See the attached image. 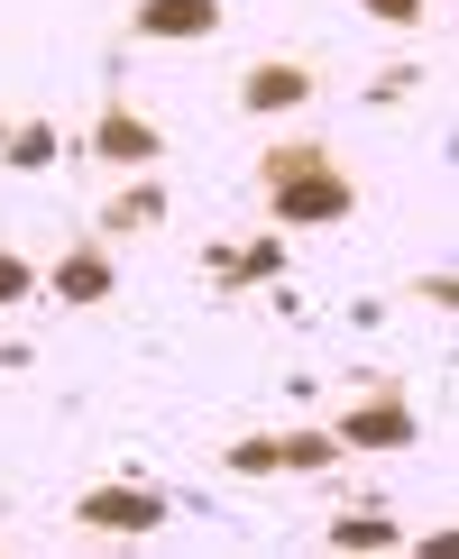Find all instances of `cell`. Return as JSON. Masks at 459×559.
<instances>
[{"label":"cell","instance_id":"1","mask_svg":"<svg viewBox=\"0 0 459 559\" xmlns=\"http://www.w3.org/2000/svg\"><path fill=\"white\" fill-rule=\"evenodd\" d=\"M258 193H267V212L285 221V229H331V221L358 212V183L331 166L321 138H285V147H267L258 156Z\"/></svg>","mask_w":459,"mask_h":559},{"label":"cell","instance_id":"2","mask_svg":"<svg viewBox=\"0 0 459 559\" xmlns=\"http://www.w3.org/2000/svg\"><path fill=\"white\" fill-rule=\"evenodd\" d=\"M83 147L102 156V166H138V175H148L156 156H166V129H156L148 110H138L129 92L110 83V92H102V110H92V138H83Z\"/></svg>","mask_w":459,"mask_h":559},{"label":"cell","instance_id":"3","mask_svg":"<svg viewBox=\"0 0 459 559\" xmlns=\"http://www.w3.org/2000/svg\"><path fill=\"white\" fill-rule=\"evenodd\" d=\"M331 440H340V450H413L423 423H413V404L386 385V394H350V413L331 423Z\"/></svg>","mask_w":459,"mask_h":559},{"label":"cell","instance_id":"4","mask_svg":"<svg viewBox=\"0 0 459 559\" xmlns=\"http://www.w3.org/2000/svg\"><path fill=\"white\" fill-rule=\"evenodd\" d=\"M166 514H175V504L156 496V486H138V477H110V486H92V496L74 504L83 532H156Z\"/></svg>","mask_w":459,"mask_h":559},{"label":"cell","instance_id":"5","mask_svg":"<svg viewBox=\"0 0 459 559\" xmlns=\"http://www.w3.org/2000/svg\"><path fill=\"white\" fill-rule=\"evenodd\" d=\"M313 92H321V74H313V64L267 56V64H248V74H239V110H248V120H275V110H304Z\"/></svg>","mask_w":459,"mask_h":559},{"label":"cell","instance_id":"6","mask_svg":"<svg viewBox=\"0 0 459 559\" xmlns=\"http://www.w3.org/2000/svg\"><path fill=\"white\" fill-rule=\"evenodd\" d=\"M46 285H56V302L92 312V302H110V294H120V266H110V248H102V239H74L56 266H46Z\"/></svg>","mask_w":459,"mask_h":559},{"label":"cell","instance_id":"7","mask_svg":"<svg viewBox=\"0 0 459 559\" xmlns=\"http://www.w3.org/2000/svg\"><path fill=\"white\" fill-rule=\"evenodd\" d=\"M221 0H138L129 10V37H148V46H184V37H221Z\"/></svg>","mask_w":459,"mask_h":559},{"label":"cell","instance_id":"8","mask_svg":"<svg viewBox=\"0 0 459 559\" xmlns=\"http://www.w3.org/2000/svg\"><path fill=\"white\" fill-rule=\"evenodd\" d=\"M156 221H166V183H156V175H138L129 193L102 202V229H120V239H129V229H156Z\"/></svg>","mask_w":459,"mask_h":559},{"label":"cell","instance_id":"9","mask_svg":"<svg viewBox=\"0 0 459 559\" xmlns=\"http://www.w3.org/2000/svg\"><path fill=\"white\" fill-rule=\"evenodd\" d=\"M221 468H229V477H285V431H248V440H229Z\"/></svg>","mask_w":459,"mask_h":559},{"label":"cell","instance_id":"10","mask_svg":"<svg viewBox=\"0 0 459 559\" xmlns=\"http://www.w3.org/2000/svg\"><path fill=\"white\" fill-rule=\"evenodd\" d=\"M56 147H64V138H56V120H19L10 138H0V156H10L19 175H37V166H56Z\"/></svg>","mask_w":459,"mask_h":559},{"label":"cell","instance_id":"11","mask_svg":"<svg viewBox=\"0 0 459 559\" xmlns=\"http://www.w3.org/2000/svg\"><path fill=\"white\" fill-rule=\"evenodd\" d=\"M321 542H331V550H396V542H404V532H396V523H386V514H377V504H367V514H340L331 532H321Z\"/></svg>","mask_w":459,"mask_h":559},{"label":"cell","instance_id":"12","mask_svg":"<svg viewBox=\"0 0 459 559\" xmlns=\"http://www.w3.org/2000/svg\"><path fill=\"white\" fill-rule=\"evenodd\" d=\"M221 275H229V285H258V275H275V266H285V248H275V239H258V248H239V258H212Z\"/></svg>","mask_w":459,"mask_h":559},{"label":"cell","instance_id":"13","mask_svg":"<svg viewBox=\"0 0 459 559\" xmlns=\"http://www.w3.org/2000/svg\"><path fill=\"white\" fill-rule=\"evenodd\" d=\"M28 285H37V266L19 258V248H0V312H10V302H28Z\"/></svg>","mask_w":459,"mask_h":559},{"label":"cell","instance_id":"14","mask_svg":"<svg viewBox=\"0 0 459 559\" xmlns=\"http://www.w3.org/2000/svg\"><path fill=\"white\" fill-rule=\"evenodd\" d=\"M358 10H367V19H386V28H423L432 0H358Z\"/></svg>","mask_w":459,"mask_h":559},{"label":"cell","instance_id":"15","mask_svg":"<svg viewBox=\"0 0 459 559\" xmlns=\"http://www.w3.org/2000/svg\"><path fill=\"white\" fill-rule=\"evenodd\" d=\"M413 294H423L432 312H450V302H459V275H423V285H413Z\"/></svg>","mask_w":459,"mask_h":559}]
</instances>
